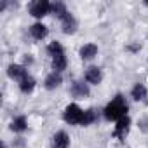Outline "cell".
<instances>
[{"label":"cell","mask_w":148,"mask_h":148,"mask_svg":"<svg viewBox=\"0 0 148 148\" xmlns=\"http://www.w3.org/2000/svg\"><path fill=\"white\" fill-rule=\"evenodd\" d=\"M145 5H148V2H145Z\"/></svg>","instance_id":"ffe728a7"},{"label":"cell","mask_w":148,"mask_h":148,"mask_svg":"<svg viewBox=\"0 0 148 148\" xmlns=\"http://www.w3.org/2000/svg\"><path fill=\"white\" fill-rule=\"evenodd\" d=\"M131 96H132V99H136V101H143V99L148 96V91H146V87H145L143 84H136V86L132 87V91H131Z\"/></svg>","instance_id":"e0dca14e"},{"label":"cell","mask_w":148,"mask_h":148,"mask_svg":"<svg viewBox=\"0 0 148 148\" xmlns=\"http://www.w3.org/2000/svg\"><path fill=\"white\" fill-rule=\"evenodd\" d=\"M26 127H28V120H26L25 115L16 117V119L11 122V129H12L14 132H23V131H26Z\"/></svg>","instance_id":"9a60e30c"},{"label":"cell","mask_w":148,"mask_h":148,"mask_svg":"<svg viewBox=\"0 0 148 148\" xmlns=\"http://www.w3.org/2000/svg\"><path fill=\"white\" fill-rule=\"evenodd\" d=\"M70 146V136L64 131H58L51 139V148H68Z\"/></svg>","instance_id":"ba28073f"},{"label":"cell","mask_w":148,"mask_h":148,"mask_svg":"<svg viewBox=\"0 0 148 148\" xmlns=\"http://www.w3.org/2000/svg\"><path fill=\"white\" fill-rule=\"evenodd\" d=\"M2 148H7V146H5V143H2Z\"/></svg>","instance_id":"d6986e66"},{"label":"cell","mask_w":148,"mask_h":148,"mask_svg":"<svg viewBox=\"0 0 148 148\" xmlns=\"http://www.w3.org/2000/svg\"><path fill=\"white\" fill-rule=\"evenodd\" d=\"M129 129H131V119L125 115V117H122V119H119V120H117V125H115L113 136H115V138H119L120 141H124V139H125V136L129 134Z\"/></svg>","instance_id":"5b68a950"},{"label":"cell","mask_w":148,"mask_h":148,"mask_svg":"<svg viewBox=\"0 0 148 148\" xmlns=\"http://www.w3.org/2000/svg\"><path fill=\"white\" fill-rule=\"evenodd\" d=\"M61 26H63V33H66V35H73V33L77 32L79 23H77V19L73 18L71 14H68L66 18L61 19Z\"/></svg>","instance_id":"9c48e42d"},{"label":"cell","mask_w":148,"mask_h":148,"mask_svg":"<svg viewBox=\"0 0 148 148\" xmlns=\"http://www.w3.org/2000/svg\"><path fill=\"white\" fill-rule=\"evenodd\" d=\"M61 82H63L61 73H58V71H51L49 75L45 77V82H44V86H45V89L52 91V89L59 87V86H61Z\"/></svg>","instance_id":"8fae6325"},{"label":"cell","mask_w":148,"mask_h":148,"mask_svg":"<svg viewBox=\"0 0 148 148\" xmlns=\"http://www.w3.org/2000/svg\"><path fill=\"white\" fill-rule=\"evenodd\" d=\"M51 12L58 18V19H63V18H66L70 12H68V9H66V5L63 4V2H54V4H51Z\"/></svg>","instance_id":"5bb4252c"},{"label":"cell","mask_w":148,"mask_h":148,"mask_svg":"<svg viewBox=\"0 0 148 148\" xmlns=\"http://www.w3.org/2000/svg\"><path fill=\"white\" fill-rule=\"evenodd\" d=\"M30 33H32V37L35 40H44L49 35V30H47V26L44 23H33L30 26Z\"/></svg>","instance_id":"30bf717a"},{"label":"cell","mask_w":148,"mask_h":148,"mask_svg":"<svg viewBox=\"0 0 148 148\" xmlns=\"http://www.w3.org/2000/svg\"><path fill=\"white\" fill-rule=\"evenodd\" d=\"M7 75L12 79V80H18V82H21L25 77H28V70L23 66V64H9V68H7Z\"/></svg>","instance_id":"8992f818"},{"label":"cell","mask_w":148,"mask_h":148,"mask_svg":"<svg viewBox=\"0 0 148 148\" xmlns=\"http://www.w3.org/2000/svg\"><path fill=\"white\" fill-rule=\"evenodd\" d=\"M96 54H98V45H96V44H86V45L80 47V58H82L84 61L92 59Z\"/></svg>","instance_id":"4fadbf2b"},{"label":"cell","mask_w":148,"mask_h":148,"mask_svg":"<svg viewBox=\"0 0 148 148\" xmlns=\"http://www.w3.org/2000/svg\"><path fill=\"white\" fill-rule=\"evenodd\" d=\"M82 117H84V110H82L77 103H70V105L64 108V112H63V119H64V122L70 124V125H80Z\"/></svg>","instance_id":"3957f363"},{"label":"cell","mask_w":148,"mask_h":148,"mask_svg":"<svg viewBox=\"0 0 148 148\" xmlns=\"http://www.w3.org/2000/svg\"><path fill=\"white\" fill-rule=\"evenodd\" d=\"M71 94L75 98H86V96H89V86L84 82H73L71 84Z\"/></svg>","instance_id":"7c38bea8"},{"label":"cell","mask_w":148,"mask_h":148,"mask_svg":"<svg viewBox=\"0 0 148 148\" xmlns=\"http://www.w3.org/2000/svg\"><path fill=\"white\" fill-rule=\"evenodd\" d=\"M101 80H103V71H101V68H98V66L87 68V71H86V82L87 84L98 86V84H101Z\"/></svg>","instance_id":"52a82bcc"},{"label":"cell","mask_w":148,"mask_h":148,"mask_svg":"<svg viewBox=\"0 0 148 148\" xmlns=\"http://www.w3.org/2000/svg\"><path fill=\"white\" fill-rule=\"evenodd\" d=\"M92 122H96V112L92 110V108H89V110H86L84 112V117H82V122H80V125H91Z\"/></svg>","instance_id":"ac0fdd59"},{"label":"cell","mask_w":148,"mask_h":148,"mask_svg":"<svg viewBox=\"0 0 148 148\" xmlns=\"http://www.w3.org/2000/svg\"><path fill=\"white\" fill-rule=\"evenodd\" d=\"M127 112H129V105H127L125 98H124L122 94H117V96L105 106L103 115H105L106 120H115V122H117L119 119L125 117Z\"/></svg>","instance_id":"6da1fadb"},{"label":"cell","mask_w":148,"mask_h":148,"mask_svg":"<svg viewBox=\"0 0 148 148\" xmlns=\"http://www.w3.org/2000/svg\"><path fill=\"white\" fill-rule=\"evenodd\" d=\"M47 52L51 54V66H52V71H58L61 73L63 70H66L68 66V61H66V56H64V49L59 42H51L47 45Z\"/></svg>","instance_id":"7a4b0ae2"},{"label":"cell","mask_w":148,"mask_h":148,"mask_svg":"<svg viewBox=\"0 0 148 148\" xmlns=\"http://www.w3.org/2000/svg\"><path fill=\"white\" fill-rule=\"evenodd\" d=\"M35 79L32 77V75H28V77H25L21 82H19V89H21V92H25V94H30L33 89H35Z\"/></svg>","instance_id":"2e32d148"},{"label":"cell","mask_w":148,"mask_h":148,"mask_svg":"<svg viewBox=\"0 0 148 148\" xmlns=\"http://www.w3.org/2000/svg\"><path fill=\"white\" fill-rule=\"evenodd\" d=\"M51 12V4L47 2V0H35V2L30 5V14L37 19L47 16Z\"/></svg>","instance_id":"277c9868"}]
</instances>
